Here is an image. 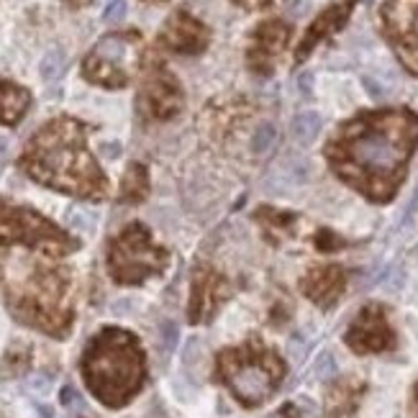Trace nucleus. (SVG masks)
Segmentation results:
<instances>
[{
    "instance_id": "obj_1",
    "label": "nucleus",
    "mask_w": 418,
    "mask_h": 418,
    "mask_svg": "<svg viewBox=\"0 0 418 418\" xmlns=\"http://www.w3.org/2000/svg\"><path fill=\"white\" fill-rule=\"evenodd\" d=\"M418 144V116L410 111L367 113L347 123L329 147L334 172L370 201H390Z\"/></svg>"
},
{
    "instance_id": "obj_2",
    "label": "nucleus",
    "mask_w": 418,
    "mask_h": 418,
    "mask_svg": "<svg viewBox=\"0 0 418 418\" xmlns=\"http://www.w3.org/2000/svg\"><path fill=\"white\" fill-rule=\"evenodd\" d=\"M21 165L36 183L80 198H100L108 190L103 172L87 154L82 129L75 121H57L39 131Z\"/></svg>"
},
{
    "instance_id": "obj_3",
    "label": "nucleus",
    "mask_w": 418,
    "mask_h": 418,
    "mask_svg": "<svg viewBox=\"0 0 418 418\" xmlns=\"http://www.w3.org/2000/svg\"><path fill=\"white\" fill-rule=\"evenodd\" d=\"M80 370L90 392L108 408L126 406L141 390L147 377L139 339L116 326H108L90 339Z\"/></svg>"
},
{
    "instance_id": "obj_4",
    "label": "nucleus",
    "mask_w": 418,
    "mask_h": 418,
    "mask_svg": "<svg viewBox=\"0 0 418 418\" xmlns=\"http://www.w3.org/2000/svg\"><path fill=\"white\" fill-rule=\"evenodd\" d=\"M13 318L49 336H67L72 326V275L62 267H42L8 290Z\"/></svg>"
},
{
    "instance_id": "obj_5",
    "label": "nucleus",
    "mask_w": 418,
    "mask_h": 418,
    "mask_svg": "<svg viewBox=\"0 0 418 418\" xmlns=\"http://www.w3.org/2000/svg\"><path fill=\"white\" fill-rule=\"evenodd\" d=\"M285 377V362L262 339H249L242 347L224 349L216 359V380L234 392L239 403L254 408L272 398Z\"/></svg>"
},
{
    "instance_id": "obj_6",
    "label": "nucleus",
    "mask_w": 418,
    "mask_h": 418,
    "mask_svg": "<svg viewBox=\"0 0 418 418\" xmlns=\"http://www.w3.org/2000/svg\"><path fill=\"white\" fill-rule=\"evenodd\" d=\"M167 252L152 242L141 224H131L108 246V272L121 285H136L167 267Z\"/></svg>"
},
{
    "instance_id": "obj_7",
    "label": "nucleus",
    "mask_w": 418,
    "mask_h": 418,
    "mask_svg": "<svg viewBox=\"0 0 418 418\" xmlns=\"http://www.w3.org/2000/svg\"><path fill=\"white\" fill-rule=\"evenodd\" d=\"M10 244L28 246L52 257L70 254L80 246L75 239H70V234H64L60 226L46 221L42 213L0 201V246Z\"/></svg>"
},
{
    "instance_id": "obj_8",
    "label": "nucleus",
    "mask_w": 418,
    "mask_h": 418,
    "mask_svg": "<svg viewBox=\"0 0 418 418\" xmlns=\"http://www.w3.org/2000/svg\"><path fill=\"white\" fill-rule=\"evenodd\" d=\"M139 62V36L108 34L85 60V78L105 87H123Z\"/></svg>"
},
{
    "instance_id": "obj_9",
    "label": "nucleus",
    "mask_w": 418,
    "mask_h": 418,
    "mask_svg": "<svg viewBox=\"0 0 418 418\" xmlns=\"http://www.w3.org/2000/svg\"><path fill=\"white\" fill-rule=\"evenodd\" d=\"M383 21L403 64L418 75V0H388Z\"/></svg>"
},
{
    "instance_id": "obj_10",
    "label": "nucleus",
    "mask_w": 418,
    "mask_h": 418,
    "mask_svg": "<svg viewBox=\"0 0 418 418\" xmlns=\"http://www.w3.org/2000/svg\"><path fill=\"white\" fill-rule=\"evenodd\" d=\"M344 341L357 354H377V352H388L395 347V331H392L383 305H365L357 314V318L352 321Z\"/></svg>"
},
{
    "instance_id": "obj_11",
    "label": "nucleus",
    "mask_w": 418,
    "mask_h": 418,
    "mask_svg": "<svg viewBox=\"0 0 418 418\" xmlns=\"http://www.w3.org/2000/svg\"><path fill=\"white\" fill-rule=\"evenodd\" d=\"M228 296H231V288H228L226 280L210 267H201L192 280L190 308H188L190 323H208Z\"/></svg>"
},
{
    "instance_id": "obj_12",
    "label": "nucleus",
    "mask_w": 418,
    "mask_h": 418,
    "mask_svg": "<svg viewBox=\"0 0 418 418\" xmlns=\"http://www.w3.org/2000/svg\"><path fill=\"white\" fill-rule=\"evenodd\" d=\"M180 105H183L180 85L167 72H154L139 96L141 113L152 116V118H170L180 111Z\"/></svg>"
},
{
    "instance_id": "obj_13",
    "label": "nucleus",
    "mask_w": 418,
    "mask_h": 418,
    "mask_svg": "<svg viewBox=\"0 0 418 418\" xmlns=\"http://www.w3.org/2000/svg\"><path fill=\"white\" fill-rule=\"evenodd\" d=\"M300 288H303L308 300H314L321 308H331L347 288V275L336 264H323V267H314L305 275Z\"/></svg>"
},
{
    "instance_id": "obj_14",
    "label": "nucleus",
    "mask_w": 418,
    "mask_h": 418,
    "mask_svg": "<svg viewBox=\"0 0 418 418\" xmlns=\"http://www.w3.org/2000/svg\"><path fill=\"white\" fill-rule=\"evenodd\" d=\"M165 44L174 52L183 54H198L206 49L208 44V31L203 24H198L195 18H190L188 13H174L165 26V34H162Z\"/></svg>"
},
{
    "instance_id": "obj_15",
    "label": "nucleus",
    "mask_w": 418,
    "mask_h": 418,
    "mask_svg": "<svg viewBox=\"0 0 418 418\" xmlns=\"http://www.w3.org/2000/svg\"><path fill=\"white\" fill-rule=\"evenodd\" d=\"M288 39H290V28L285 26V24H278V21L264 24V26L257 31V36H254V46H252V52H249V60H252L254 70H260V72L270 70L275 57L285 49Z\"/></svg>"
},
{
    "instance_id": "obj_16",
    "label": "nucleus",
    "mask_w": 418,
    "mask_h": 418,
    "mask_svg": "<svg viewBox=\"0 0 418 418\" xmlns=\"http://www.w3.org/2000/svg\"><path fill=\"white\" fill-rule=\"evenodd\" d=\"M365 385L359 380H339L326 395V418H347L354 413Z\"/></svg>"
},
{
    "instance_id": "obj_17",
    "label": "nucleus",
    "mask_w": 418,
    "mask_h": 418,
    "mask_svg": "<svg viewBox=\"0 0 418 418\" xmlns=\"http://www.w3.org/2000/svg\"><path fill=\"white\" fill-rule=\"evenodd\" d=\"M349 10H352V3H344V6H334L331 10H326L318 21H316L314 26H311V31H308V36L303 39V44H300V49H298V57L303 60L305 54L314 49L316 44L321 42L323 36H329L334 31V28H339L344 21H347Z\"/></svg>"
},
{
    "instance_id": "obj_18",
    "label": "nucleus",
    "mask_w": 418,
    "mask_h": 418,
    "mask_svg": "<svg viewBox=\"0 0 418 418\" xmlns=\"http://www.w3.org/2000/svg\"><path fill=\"white\" fill-rule=\"evenodd\" d=\"M28 93L24 87L0 80V123H16L28 108Z\"/></svg>"
},
{
    "instance_id": "obj_19",
    "label": "nucleus",
    "mask_w": 418,
    "mask_h": 418,
    "mask_svg": "<svg viewBox=\"0 0 418 418\" xmlns=\"http://www.w3.org/2000/svg\"><path fill=\"white\" fill-rule=\"evenodd\" d=\"M147 192H149L147 170L141 165L129 167V172H126L123 185H121V201L123 203H141L147 198Z\"/></svg>"
},
{
    "instance_id": "obj_20",
    "label": "nucleus",
    "mask_w": 418,
    "mask_h": 418,
    "mask_svg": "<svg viewBox=\"0 0 418 418\" xmlns=\"http://www.w3.org/2000/svg\"><path fill=\"white\" fill-rule=\"evenodd\" d=\"M321 131V116L314 113V111H305V113H298L290 123V134L293 139L300 141V144H311V141L318 136Z\"/></svg>"
},
{
    "instance_id": "obj_21",
    "label": "nucleus",
    "mask_w": 418,
    "mask_h": 418,
    "mask_svg": "<svg viewBox=\"0 0 418 418\" xmlns=\"http://www.w3.org/2000/svg\"><path fill=\"white\" fill-rule=\"evenodd\" d=\"M26 367H28V349L21 347V344L10 347L8 354H6V362H3V375L16 377V375H21Z\"/></svg>"
},
{
    "instance_id": "obj_22",
    "label": "nucleus",
    "mask_w": 418,
    "mask_h": 418,
    "mask_svg": "<svg viewBox=\"0 0 418 418\" xmlns=\"http://www.w3.org/2000/svg\"><path fill=\"white\" fill-rule=\"evenodd\" d=\"M278 139V131L272 123H260V129L252 134V152L254 154H264V152H270V147L275 144Z\"/></svg>"
},
{
    "instance_id": "obj_23",
    "label": "nucleus",
    "mask_w": 418,
    "mask_h": 418,
    "mask_svg": "<svg viewBox=\"0 0 418 418\" xmlns=\"http://www.w3.org/2000/svg\"><path fill=\"white\" fill-rule=\"evenodd\" d=\"M62 70H64V54H62V49H52L42 60V78L57 80L62 75Z\"/></svg>"
},
{
    "instance_id": "obj_24",
    "label": "nucleus",
    "mask_w": 418,
    "mask_h": 418,
    "mask_svg": "<svg viewBox=\"0 0 418 418\" xmlns=\"http://www.w3.org/2000/svg\"><path fill=\"white\" fill-rule=\"evenodd\" d=\"M123 16H126V0H113L103 13V18L108 24H116V21H121Z\"/></svg>"
},
{
    "instance_id": "obj_25",
    "label": "nucleus",
    "mask_w": 418,
    "mask_h": 418,
    "mask_svg": "<svg viewBox=\"0 0 418 418\" xmlns=\"http://www.w3.org/2000/svg\"><path fill=\"white\" fill-rule=\"evenodd\" d=\"M162 336H165L167 352L174 349V344H177V326H174V323H165V326H162Z\"/></svg>"
},
{
    "instance_id": "obj_26",
    "label": "nucleus",
    "mask_w": 418,
    "mask_h": 418,
    "mask_svg": "<svg viewBox=\"0 0 418 418\" xmlns=\"http://www.w3.org/2000/svg\"><path fill=\"white\" fill-rule=\"evenodd\" d=\"M267 418H300V413H298V408L293 406V403H288V406H282L280 410H275L272 416Z\"/></svg>"
},
{
    "instance_id": "obj_27",
    "label": "nucleus",
    "mask_w": 418,
    "mask_h": 418,
    "mask_svg": "<svg viewBox=\"0 0 418 418\" xmlns=\"http://www.w3.org/2000/svg\"><path fill=\"white\" fill-rule=\"evenodd\" d=\"M236 3H242L246 8H262V6H270L275 0H236Z\"/></svg>"
},
{
    "instance_id": "obj_28",
    "label": "nucleus",
    "mask_w": 418,
    "mask_h": 418,
    "mask_svg": "<svg viewBox=\"0 0 418 418\" xmlns=\"http://www.w3.org/2000/svg\"><path fill=\"white\" fill-rule=\"evenodd\" d=\"M8 149H10L8 139H6V136H0V162H6V157H8Z\"/></svg>"
},
{
    "instance_id": "obj_29",
    "label": "nucleus",
    "mask_w": 418,
    "mask_h": 418,
    "mask_svg": "<svg viewBox=\"0 0 418 418\" xmlns=\"http://www.w3.org/2000/svg\"><path fill=\"white\" fill-rule=\"evenodd\" d=\"M416 403H418V383H416Z\"/></svg>"
},
{
    "instance_id": "obj_30",
    "label": "nucleus",
    "mask_w": 418,
    "mask_h": 418,
    "mask_svg": "<svg viewBox=\"0 0 418 418\" xmlns=\"http://www.w3.org/2000/svg\"><path fill=\"white\" fill-rule=\"evenodd\" d=\"M0 278H3V272H0Z\"/></svg>"
}]
</instances>
